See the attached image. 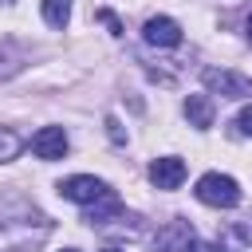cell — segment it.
I'll list each match as a JSON object with an SVG mask.
<instances>
[{
  "instance_id": "obj_1",
  "label": "cell",
  "mask_w": 252,
  "mask_h": 252,
  "mask_svg": "<svg viewBox=\"0 0 252 252\" xmlns=\"http://www.w3.org/2000/svg\"><path fill=\"white\" fill-rule=\"evenodd\" d=\"M193 193H197L201 205H213V209H232V205H240V185H236L228 173H205Z\"/></svg>"
},
{
  "instance_id": "obj_2",
  "label": "cell",
  "mask_w": 252,
  "mask_h": 252,
  "mask_svg": "<svg viewBox=\"0 0 252 252\" xmlns=\"http://www.w3.org/2000/svg\"><path fill=\"white\" fill-rule=\"evenodd\" d=\"M59 193H63L67 201H75V205H94L98 197L110 193V185L98 181V177H91V173H75V177L59 181Z\"/></svg>"
},
{
  "instance_id": "obj_3",
  "label": "cell",
  "mask_w": 252,
  "mask_h": 252,
  "mask_svg": "<svg viewBox=\"0 0 252 252\" xmlns=\"http://www.w3.org/2000/svg\"><path fill=\"white\" fill-rule=\"evenodd\" d=\"M193 240H197V236H193V224L177 217V220H169L165 228H158V236H154V248H150V252H189V248H193Z\"/></svg>"
},
{
  "instance_id": "obj_4",
  "label": "cell",
  "mask_w": 252,
  "mask_h": 252,
  "mask_svg": "<svg viewBox=\"0 0 252 252\" xmlns=\"http://www.w3.org/2000/svg\"><path fill=\"white\" fill-rule=\"evenodd\" d=\"M205 83L224 98H252V79L240 71H205Z\"/></svg>"
},
{
  "instance_id": "obj_5",
  "label": "cell",
  "mask_w": 252,
  "mask_h": 252,
  "mask_svg": "<svg viewBox=\"0 0 252 252\" xmlns=\"http://www.w3.org/2000/svg\"><path fill=\"white\" fill-rule=\"evenodd\" d=\"M142 35H146V43H154V47H177V43H181V24L169 20V16H150L146 28H142Z\"/></svg>"
},
{
  "instance_id": "obj_6",
  "label": "cell",
  "mask_w": 252,
  "mask_h": 252,
  "mask_svg": "<svg viewBox=\"0 0 252 252\" xmlns=\"http://www.w3.org/2000/svg\"><path fill=\"white\" fill-rule=\"evenodd\" d=\"M32 154L43 158V161H59V158L67 154V134H63V126H43V130L32 138Z\"/></svg>"
},
{
  "instance_id": "obj_7",
  "label": "cell",
  "mask_w": 252,
  "mask_h": 252,
  "mask_svg": "<svg viewBox=\"0 0 252 252\" xmlns=\"http://www.w3.org/2000/svg\"><path fill=\"white\" fill-rule=\"evenodd\" d=\"M150 181H154L158 189H177V185L185 181V161H181V158H158V161L150 165Z\"/></svg>"
},
{
  "instance_id": "obj_8",
  "label": "cell",
  "mask_w": 252,
  "mask_h": 252,
  "mask_svg": "<svg viewBox=\"0 0 252 252\" xmlns=\"http://www.w3.org/2000/svg\"><path fill=\"white\" fill-rule=\"evenodd\" d=\"M213 98L209 94H189L185 98V118H189V126H197V130H209L213 126Z\"/></svg>"
},
{
  "instance_id": "obj_9",
  "label": "cell",
  "mask_w": 252,
  "mask_h": 252,
  "mask_svg": "<svg viewBox=\"0 0 252 252\" xmlns=\"http://www.w3.org/2000/svg\"><path fill=\"white\" fill-rule=\"evenodd\" d=\"M118 213H122V201H118L114 189H110L106 197H98L94 205H87V217H83V220H91V224H106V220H114Z\"/></svg>"
},
{
  "instance_id": "obj_10",
  "label": "cell",
  "mask_w": 252,
  "mask_h": 252,
  "mask_svg": "<svg viewBox=\"0 0 252 252\" xmlns=\"http://www.w3.org/2000/svg\"><path fill=\"white\" fill-rule=\"evenodd\" d=\"M43 20L51 28H67L71 20V0H43Z\"/></svg>"
},
{
  "instance_id": "obj_11",
  "label": "cell",
  "mask_w": 252,
  "mask_h": 252,
  "mask_svg": "<svg viewBox=\"0 0 252 252\" xmlns=\"http://www.w3.org/2000/svg\"><path fill=\"white\" fill-rule=\"evenodd\" d=\"M20 134H12V130H0V161H12L16 154H20Z\"/></svg>"
},
{
  "instance_id": "obj_12",
  "label": "cell",
  "mask_w": 252,
  "mask_h": 252,
  "mask_svg": "<svg viewBox=\"0 0 252 252\" xmlns=\"http://www.w3.org/2000/svg\"><path fill=\"white\" fill-rule=\"evenodd\" d=\"M94 20H102V24L110 28V35H122V24H118V16H114V12H106V8H98V12H94Z\"/></svg>"
},
{
  "instance_id": "obj_13",
  "label": "cell",
  "mask_w": 252,
  "mask_h": 252,
  "mask_svg": "<svg viewBox=\"0 0 252 252\" xmlns=\"http://www.w3.org/2000/svg\"><path fill=\"white\" fill-rule=\"evenodd\" d=\"M236 134H248V138H252V106H244V110L236 114Z\"/></svg>"
},
{
  "instance_id": "obj_14",
  "label": "cell",
  "mask_w": 252,
  "mask_h": 252,
  "mask_svg": "<svg viewBox=\"0 0 252 252\" xmlns=\"http://www.w3.org/2000/svg\"><path fill=\"white\" fill-rule=\"evenodd\" d=\"M106 134H110V142H126V134H122V126H118V118H106Z\"/></svg>"
},
{
  "instance_id": "obj_15",
  "label": "cell",
  "mask_w": 252,
  "mask_h": 252,
  "mask_svg": "<svg viewBox=\"0 0 252 252\" xmlns=\"http://www.w3.org/2000/svg\"><path fill=\"white\" fill-rule=\"evenodd\" d=\"M16 67H20V59H12V55H4V51H0V79H4V75H12Z\"/></svg>"
},
{
  "instance_id": "obj_16",
  "label": "cell",
  "mask_w": 252,
  "mask_h": 252,
  "mask_svg": "<svg viewBox=\"0 0 252 252\" xmlns=\"http://www.w3.org/2000/svg\"><path fill=\"white\" fill-rule=\"evenodd\" d=\"M189 252H224L220 244H213V240H193V248Z\"/></svg>"
},
{
  "instance_id": "obj_17",
  "label": "cell",
  "mask_w": 252,
  "mask_h": 252,
  "mask_svg": "<svg viewBox=\"0 0 252 252\" xmlns=\"http://www.w3.org/2000/svg\"><path fill=\"white\" fill-rule=\"evenodd\" d=\"M248 43H252V16H248Z\"/></svg>"
},
{
  "instance_id": "obj_18",
  "label": "cell",
  "mask_w": 252,
  "mask_h": 252,
  "mask_svg": "<svg viewBox=\"0 0 252 252\" xmlns=\"http://www.w3.org/2000/svg\"><path fill=\"white\" fill-rule=\"evenodd\" d=\"M102 252H122V248H102Z\"/></svg>"
},
{
  "instance_id": "obj_19",
  "label": "cell",
  "mask_w": 252,
  "mask_h": 252,
  "mask_svg": "<svg viewBox=\"0 0 252 252\" xmlns=\"http://www.w3.org/2000/svg\"><path fill=\"white\" fill-rule=\"evenodd\" d=\"M63 252H75V248H63Z\"/></svg>"
},
{
  "instance_id": "obj_20",
  "label": "cell",
  "mask_w": 252,
  "mask_h": 252,
  "mask_svg": "<svg viewBox=\"0 0 252 252\" xmlns=\"http://www.w3.org/2000/svg\"><path fill=\"white\" fill-rule=\"evenodd\" d=\"M4 4H12V0H4Z\"/></svg>"
}]
</instances>
